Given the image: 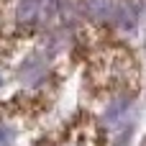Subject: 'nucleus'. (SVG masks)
<instances>
[{"mask_svg":"<svg viewBox=\"0 0 146 146\" xmlns=\"http://www.w3.org/2000/svg\"><path fill=\"white\" fill-rule=\"evenodd\" d=\"M56 15V0H18L15 18L26 26H41L49 23Z\"/></svg>","mask_w":146,"mask_h":146,"instance_id":"obj_1","label":"nucleus"},{"mask_svg":"<svg viewBox=\"0 0 146 146\" xmlns=\"http://www.w3.org/2000/svg\"><path fill=\"white\" fill-rule=\"evenodd\" d=\"M56 146H100V133L90 121H82L74 126V131Z\"/></svg>","mask_w":146,"mask_h":146,"instance_id":"obj_2","label":"nucleus"},{"mask_svg":"<svg viewBox=\"0 0 146 146\" xmlns=\"http://www.w3.org/2000/svg\"><path fill=\"white\" fill-rule=\"evenodd\" d=\"M87 13L98 21H113L115 18V0H85Z\"/></svg>","mask_w":146,"mask_h":146,"instance_id":"obj_3","label":"nucleus"},{"mask_svg":"<svg viewBox=\"0 0 146 146\" xmlns=\"http://www.w3.org/2000/svg\"><path fill=\"white\" fill-rule=\"evenodd\" d=\"M44 74H46V64H44L41 59H28V62L21 67V80H23L26 85H33V82L44 80Z\"/></svg>","mask_w":146,"mask_h":146,"instance_id":"obj_4","label":"nucleus"},{"mask_svg":"<svg viewBox=\"0 0 146 146\" xmlns=\"http://www.w3.org/2000/svg\"><path fill=\"white\" fill-rule=\"evenodd\" d=\"M13 144H15V133H13V128L5 126V123H0V146H13Z\"/></svg>","mask_w":146,"mask_h":146,"instance_id":"obj_5","label":"nucleus"},{"mask_svg":"<svg viewBox=\"0 0 146 146\" xmlns=\"http://www.w3.org/2000/svg\"><path fill=\"white\" fill-rule=\"evenodd\" d=\"M0 82H3V80H0Z\"/></svg>","mask_w":146,"mask_h":146,"instance_id":"obj_6","label":"nucleus"}]
</instances>
